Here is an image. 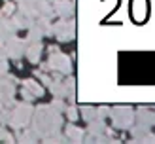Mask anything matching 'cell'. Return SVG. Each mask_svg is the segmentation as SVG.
<instances>
[{
  "label": "cell",
  "instance_id": "1",
  "mask_svg": "<svg viewBox=\"0 0 155 144\" xmlns=\"http://www.w3.org/2000/svg\"><path fill=\"white\" fill-rule=\"evenodd\" d=\"M30 129L38 139H44L51 133H59L63 127V114L55 110L51 104H38L32 110L30 118Z\"/></svg>",
  "mask_w": 155,
  "mask_h": 144
},
{
  "label": "cell",
  "instance_id": "2",
  "mask_svg": "<svg viewBox=\"0 0 155 144\" xmlns=\"http://www.w3.org/2000/svg\"><path fill=\"white\" fill-rule=\"evenodd\" d=\"M32 110H34V106L27 101H23L19 104H13L10 108V119H8L10 127H13L15 131H19L23 127H28L30 118H32Z\"/></svg>",
  "mask_w": 155,
  "mask_h": 144
},
{
  "label": "cell",
  "instance_id": "3",
  "mask_svg": "<svg viewBox=\"0 0 155 144\" xmlns=\"http://www.w3.org/2000/svg\"><path fill=\"white\" fill-rule=\"evenodd\" d=\"M17 8L19 12L27 13L32 19L42 17V15L53 17V8L49 0H17Z\"/></svg>",
  "mask_w": 155,
  "mask_h": 144
},
{
  "label": "cell",
  "instance_id": "4",
  "mask_svg": "<svg viewBox=\"0 0 155 144\" xmlns=\"http://www.w3.org/2000/svg\"><path fill=\"white\" fill-rule=\"evenodd\" d=\"M42 68L45 72H59V74H63V76H68V74H72V59L66 55V53L63 51H51L49 53V59H48V63H44Z\"/></svg>",
  "mask_w": 155,
  "mask_h": 144
},
{
  "label": "cell",
  "instance_id": "5",
  "mask_svg": "<svg viewBox=\"0 0 155 144\" xmlns=\"http://www.w3.org/2000/svg\"><path fill=\"white\" fill-rule=\"evenodd\" d=\"M108 118H112L114 129L127 131L134 123V110L130 106H114V108H110V116Z\"/></svg>",
  "mask_w": 155,
  "mask_h": 144
},
{
  "label": "cell",
  "instance_id": "6",
  "mask_svg": "<svg viewBox=\"0 0 155 144\" xmlns=\"http://www.w3.org/2000/svg\"><path fill=\"white\" fill-rule=\"evenodd\" d=\"M51 36L59 42H72L76 38V23L72 17H61L57 23L51 25Z\"/></svg>",
  "mask_w": 155,
  "mask_h": 144
},
{
  "label": "cell",
  "instance_id": "7",
  "mask_svg": "<svg viewBox=\"0 0 155 144\" xmlns=\"http://www.w3.org/2000/svg\"><path fill=\"white\" fill-rule=\"evenodd\" d=\"M15 82H17V78H13V76H8L6 74L0 78V101H2L4 106H8V108H12V106L15 104L13 97H15Z\"/></svg>",
  "mask_w": 155,
  "mask_h": 144
},
{
  "label": "cell",
  "instance_id": "8",
  "mask_svg": "<svg viewBox=\"0 0 155 144\" xmlns=\"http://www.w3.org/2000/svg\"><path fill=\"white\" fill-rule=\"evenodd\" d=\"M4 51H6V55L8 57H12V59H21L23 55H25V49H27V38H19V36H12V38H8V40H4Z\"/></svg>",
  "mask_w": 155,
  "mask_h": 144
},
{
  "label": "cell",
  "instance_id": "9",
  "mask_svg": "<svg viewBox=\"0 0 155 144\" xmlns=\"http://www.w3.org/2000/svg\"><path fill=\"white\" fill-rule=\"evenodd\" d=\"M150 13V4L148 0H133L130 2V17L134 23H144Z\"/></svg>",
  "mask_w": 155,
  "mask_h": 144
},
{
  "label": "cell",
  "instance_id": "10",
  "mask_svg": "<svg viewBox=\"0 0 155 144\" xmlns=\"http://www.w3.org/2000/svg\"><path fill=\"white\" fill-rule=\"evenodd\" d=\"M53 15L57 17H72L74 15V0H51Z\"/></svg>",
  "mask_w": 155,
  "mask_h": 144
},
{
  "label": "cell",
  "instance_id": "11",
  "mask_svg": "<svg viewBox=\"0 0 155 144\" xmlns=\"http://www.w3.org/2000/svg\"><path fill=\"white\" fill-rule=\"evenodd\" d=\"M42 51H44V45L42 40H27V49H25V57L30 61L32 65H38L42 59Z\"/></svg>",
  "mask_w": 155,
  "mask_h": 144
},
{
  "label": "cell",
  "instance_id": "12",
  "mask_svg": "<svg viewBox=\"0 0 155 144\" xmlns=\"http://www.w3.org/2000/svg\"><path fill=\"white\" fill-rule=\"evenodd\" d=\"M83 135H85V129H80L78 125H74V121H70L66 127H64V139L68 142H83Z\"/></svg>",
  "mask_w": 155,
  "mask_h": 144
},
{
  "label": "cell",
  "instance_id": "13",
  "mask_svg": "<svg viewBox=\"0 0 155 144\" xmlns=\"http://www.w3.org/2000/svg\"><path fill=\"white\" fill-rule=\"evenodd\" d=\"M21 87H25L30 95H32L34 99H40V97H44L45 95V89H44V85L38 80H34V78H28V80H23L21 82Z\"/></svg>",
  "mask_w": 155,
  "mask_h": 144
},
{
  "label": "cell",
  "instance_id": "14",
  "mask_svg": "<svg viewBox=\"0 0 155 144\" xmlns=\"http://www.w3.org/2000/svg\"><path fill=\"white\" fill-rule=\"evenodd\" d=\"M134 121L136 123H142L146 127H153L155 123V112L150 108H138L134 112Z\"/></svg>",
  "mask_w": 155,
  "mask_h": 144
},
{
  "label": "cell",
  "instance_id": "15",
  "mask_svg": "<svg viewBox=\"0 0 155 144\" xmlns=\"http://www.w3.org/2000/svg\"><path fill=\"white\" fill-rule=\"evenodd\" d=\"M15 32H17V27L13 25L12 19H4V15L0 17V40H8V38H12Z\"/></svg>",
  "mask_w": 155,
  "mask_h": 144
},
{
  "label": "cell",
  "instance_id": "16",
  "mask_svg": "<svg viewBox=\"0 0 155 144\" xmlns=\"http://www.w3.org/2000/svg\"><path fill=\"white\" fill-rule=\"evenodd\" d=\"M12 21H13V25L17 27L19 30H27V28H28V27L34 23V19H32V17H28V15H27V13H23V12H19V13H13Z\"/></svg>",
  "mask_w": 155,
  "mask_h": 144
},
{
  "label": "cell",
  "instance_id": "17",
  "mask_svg": "<svg viewBox=\"0 0 155 144\" xmlns=\"http://www.w3.org/2000/svg\"><path fill=\"white\" fill-rule=\"evenodd\" d=\"M49 91L53 97H61V99H66V87H64V82L63 80H53L51 78V83H49Z\"/></svg>",
  "mask_w": 155,
  "mask_h": 144
},
{
  "label": "cell",
  "instance_id": "18",
  "mask_svg": "<svg viewBox=\"0 0 155 144\" xmlns=\"http://www.w3.org/2000/svg\"><path fill=\"white\" fill-rule=\"evenodd\" d=\"M17 140H19V142H23V144H34V142H38V136L32 133V129L23 127V129H19Z\"/></svg>",
  "mask_w": 155,
  "mask_h": 144
},
{
  "label": "cell",
  "instance_id": "19",
  "mask_svg": "<svg viewBox=\"0 0 155 144\" xmlns=\"http://www.w3.org/2000/svg\"><path fill=\"white\" fill-rule=\"evenodd\" d=\"M63 82H64V87H66V99L70 102H74L76 101V80H74V76L68 74L66 78H63Z\"/></svg>",
  "mask_w": 155,
  "mask_h": 144
},
{
  "label": "cell",
  "instance_id": "20",
  "mask_svg": "<svg viewBox=\"0 0 155 144\" xmlns=\"http://www.w3.org/2000/svg\"><path fill=\"white\" fill-rule=\"evenodd\" d=\"M42 142H45V144H61V142H64L66 139H64V133H51V135H48V136H44V139H40Z\"/></svg>",
  "mask_w": 155,
  "mask_h": 144
},
{
  "label": "cell",
  "instance_id": "21",
  "mask_svg": "<svg viewBox=\"0 0 155 144\" xmlns=\"http://www.w3.org/2000/svg\"><path fill=\"white\" fill-rule=\"evenodd\" d=\"M80 112H81V118L87 121V123L93 121V119H97V108L95 106H81Z\"/></svg>",
  "mask_w": 155,
  "mask_h": 144
},
{
  "label": "cell",
  "instance_id": "22",
  "mask_svg": "<svg viewBox=\"0 0 155 144\" xmlns=\"http://www.w3.org/2000/svg\"><path fill=\"white\" fill-rule=\"evenodd\" d=\"M32 74H34V78L40 80V83H42L44 87H48L49 83H51V76H49V74H45L44 68H36V70H34Z\"/></svg>",
  "mask_w": 155,
  "mask_h": 144
},
{
  "label": "cell",
  "instance_id": "23",
  "mask_svg": "<svg viewBox=\"0 0 155 144\" xmlns=\"http://www.w3.org/2000/svg\"><path fill=\"white\" fill-rule=\"evenodd\" d=\"M8 70H10V65H8V55L4 51V45L0 44V76L8 74Z\"/></svg>",
  "mask_w": 155,
  "mask_h": 144
},
{
  "label": "cell",
  "instance_id": "24",
  "mask_svg": "<svg viewBox=\"0 0 155 144\" xmlns=\"http://www.w3.org/2000/svg\"><path fill=\"white\" fill-rule=\"evenodd\" d=\"M64 114H66L68 121H76V119H78V114H80V108H78L74 102H70V104L64 108Z\"/></svg>",
  "mask_w": 155,
  "mask_h": 144
},
{
  "label": "cell",
  "instance_id": "25",
  "mask_svg": "<svg viewBox=\"0 0 155 144\" xmlns=\"http://www.w3.org/2000/svg\"><path fill=\"white\" fill-rule=\"evenodd\" d=\"M0 142H8V144H13L15 142V136L8 131V129L0 127Z\"/></svg>",
  "mask_w": 155,
  "mask_h": 144
},
{
  "label": "cell",
  "instance_id": "26",
  "mask_svg": "<svg viewBox=\"0 0 155 144\" xmlns=\"http://www.w3.org/2000/svg\"><path fill=\"white\" fill-rule=\"evenodd\" d=\"M140 142V144H155V133H151V131H148L146 135H142L140 139L136 140V144Z\"/></svg>",
  "mask_w": 155,
  "mask_h": 144
},
{
  "label": "cell",
  "instance_id": "27",
  "mask_svg": "<svg viewBox=\"0 0 155 144\" xmlns=\"http://www.w3.org/2000/svg\"><path fill=\"white\" fill-rule=\"evenodd\" d=\"M51 106H53L55 110H59L61 114H63V112H64V108H66V106H64V99H61V97H55V99L51 101Z\"/></svg>",
  "mask_w": 155,
  "mask_h": 144
},
{
  "label": "cell",
  "instance_id": "28",
  "mask_svg": "<svg viewBox=\"0 0 155 144\" xmlns=\"http://www.w3.org/2000/svg\"><path fill=\"white\" fill-rule=\"evenodd\" d=\"M110 116V106H98L97 108V118L98 119H106Z\"/></svg>",
  "mask_w": 155,
  "mask_h": 144
},
{
  "label": "cell",
  "instance_id": "29",
  "mask_svg": "<svg viewBox=\"0 0 155 144\" xmlns=\"http://www.w3.org/2000/svg\"><path fill=\"white\" fill-rule=\"evenodd\" d=\"M13 10H15V4H12V2H8L2 10H0V15H12L13 13Z\"/></svg>",
  "mask_w": 155,
  "mask_h": 144
},
{
  "label": "cell",
  "instance_id": "30",
  "mask_svg": "<svg viewBox=\"0 0 155 144\" xmlns=\"http://www.w3.org/2000/svg\"><path fill=\"white\" fill-rule=\"evenodd\" d=\"M19 91H21V97H23V101H27V102H32V101H34V97L30 95V93H28V91H27L25 87H21Z\"/></svg>",
  "mask_w": 155,
  "mask_h": 144
}]
</instances>
